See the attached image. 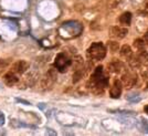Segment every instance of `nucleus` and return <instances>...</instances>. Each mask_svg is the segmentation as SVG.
Wrapping results in <instances>:
<instances>
[{
    "mask_svg": "<svg viewBox=\"0 0 148 136\" xmlns=\"http://www.w3.org/2000/svg\"><path fill=\"white\" fill-rule=\"evenodd\" d=\"M88 83L91 84V89L94 92L99 93H103V91L108 87V78L104 75L102 67H97L95 69Z\"/></svg>",
    "mask_w": 148,
    "mask_h": 136,
    "instance_id": "1",
    "label": "nucleus"
},
{
    "mask_svg": "<svg viewBox=\"0 0 148 136\" xmlns=\"http://www.w3.org/2000/svg\"><path fill=\"white\" fill-rule=\"evenodd\" d=\"M83 31V25H81L79 21L70 20L63 22L60 28V33L63 38H74L79 37Z\"/></svg>",
    "mask_w": 148,
    "mask_h": 136,
    "instance_id": "2",
    "label": "nucleus"
},
{
    "mask_svg": "<svg viewBox=\"0 0 148 136\" xmlns=\"http://www.w3.org/2000/svg\"><path fill=\"white\" fill-rule=\"evenodd\" d=\"M87 56L92 60H103L106 56V48L102 42H94L87 49Z\"/></svg>",
    "mask_w": 148,
    "mask_h": 136,
    "instance_id": "3",
    "label": "nucleus"
},
{
    "mask_svg": "<svg viewBox=\"0 0 148 136\" xmlns=\"http://www.w3.org/2000/svg\"><path fill=\"white\" fill-rule=\"evenodd\" d=\"M71 60L69 59L66 54L65 53H59L56 58V61H54V65H56V68L58 69V71H60V72H65L69 68H70V65H71Z\"/></svg>",
    "mask_w": 148,
    "mask_h": 136,
    "instance_id": "4",
    "label": "nucleus"
},
{
    "mask_svg": "<svg viewBox=\"0 0 148 136\" xmlns=\"http://www.w3.org/2000/svg\"><path fill=\"white\" fill-rule=\"evenodd\" d=\"M127 33H128L127 29L122 27H112L110 29V36L115 39H123L126 37Z\"/></svg>",
    "mask_w": 148,
    "mask_h": 136,
    "instance_id": "5",
    "label": "nucleus"
},
{
    "mask_svg": "<svg viewBox=\"0 0 148 136\" xmlns=\"http://www.w3.org/2000/svg\"><path fill=\"white\" fill-rule=\"evenodd\" d=\"M122 91H123V87H122L121 81L115 80L113 87L110 89V96L113 98V99H118L121 96V94H122Z\"/></svg>",
    "mask_w": 148,
    "mask_h": 136,
    "instance_id": "6",
    "label": "nucleus"
},
{
    "mask_svg": "<svg viewBox=\"0 0 148 136\" xmlns=\"http://www.w3.org/2000/svg\"><path fill=\"white\" fill-rule=\"evenodd\" d=\"M28 68H29L28 62L18 61L12 65V71L16 73V74H23L25 71H27V69Z\"/></svg>",
    "mask_w": 148,
    "mask_h": 136,
    "instance_id": "7",
    "label": "nucleus"
},
{
    "mask_svg": "<svg viewBox=\"0 0 148 136\" xmlns=\"http://www.w3.org/2000/svg\"><path fill=\"white\" fill-rule=\"evenodd\" d=\"M3 81H5V83H6L8 87H12L16 83H18L19 78H18V75L16 74L13 71H10V72H8V73L3 76Z\"/></svg>",
    "mask_w": 148,
    "mask_h": 136,
    "instance_id": "8",
    "label": "nucleus"
},
{
    "mask_svg": "<svg viewBox=\"0 0 148 136\" xmlns=\"http://www.w3.org/2000/svg\"><path fill=\"white\" fill-rule=\"evenodd\" d=\"M119 22L123 25H130L132 22V13L130 12H124L119 17Z\"/></svg>",
    "mask_w": 148,
    "mask_h": 136,
    "instance_id": "9",
    "label": "nucleus"
},
{
    "mask_svg": "<svg viewBox=\"0 0 148 136\" xmlns=\"http://www.w3.org/2000/svg\"><path fill=\"white\" fill-rule=\"evenodd\" d=\"M126 100L130 103H138V102H140L142 98L138 94H130V95L126 96Z\"/></svg>",
    "mask_w": 148,
    "mask_h": 136,
    "instance_id": "10",
    "label": "nucleus"
},
{
    "mask_svg": "<svg viewBox=\"0 0 148 136\" xmlns=\"http://www.w3.org/2000/svg\"><path fill=\"white\" fill-rule=\"evenodd\" d=\"M11 126L13 127H34L32 125H28V124H25L20 121H16V120H11Z\"/></svg>",
    "mask_w": 148,
    "mask_h": 136,
    "instance_id": "11",
    "label": "nucleus"
},
{
    "mask_svg": "<svg viewBox=\"0 0 148 136\" xmlns=\"http://www.w3.org/2000/svg\"><path fill=\"white\" fill-rule=\"evenodd\" d=\"M121 54L123 56H126V58L132 56V49H130V45H124L121 50Z\"/></svg>",
    "mask_w": 148,
    "mask_h": 136,
    "instance_id": "12",
    "label": "nucleus"
},
{
    "mask_svg": "<svg viewBox=\"0 0 148 136\" xmlns=\"http://www.w3.org/2000/svg\"><path fill=\"white\" fill-rule=\"evenodd\" d=\"M142 126H139V130L144 132V133H148V121L147 120H145V118H142Z\"/></svg>",
    "mask_w": 148,
    "mask_h": 136,
    "instance_id": "13",
    "label": "nucleus"
},
{
    "mask_svg": "<svg viewBox=\"0 0 148 136\" xmlns=\"http://www.w3.org/2000/svg\"><path fill=\"white\" fill-rule=\"evenodd\" d=\"M8 65H9V61L8 60H0V74L6 70Z\"/></svg>",
    "mask_w": 148,
    "mask_h": 136,
    "instance_id": "14",
    "label": "nucleus"
},
{
    "mask_svg": "<svg viewBox=\"0 0 148 136\" xmlns=\"http://www.w3.org/2000/svg\"><path fill=\"white\" fill-rule=\"evenodd\" d=\"M5 123H6V117H5L3 113L0 111V126H2Z\"/></svg>",
    "mask_w": 148,
    "mask_h": 136,
    "instance_id": "15",
    "label": "nucleus"
},
{
    "mask_svg": "<svg viewBox=\"0 0 148 136\" xmlns=\"http://www.w3.org/2000/svg\"><path fill=\"white\" fill-rule=\"evenodd\" d=\"M108 45L111 47L112 51H116V50L118 49V44L116 43V42H110V43H108Z\"/></svg>",
    "mask_w": 148,
    "mask_h": 136,
    "instance_id": "16",
    "label": "nucleus"
},
{
    "mask_svg": "<svg viewBox=\"0 0 148 136\" xmlns=\"http://www.w3.org/2000/svg\"><path fill=\"white\" fill-rule=\"evenodd\" d=\"M16 101H17L18 103H23L25 105H31L30 102H28V101H25V100H23V99H19V98H17Z\"/></svg>",
    "mask_w": 148,
    "mask_h": 136,
    "instance_id": "17",
    "label": "nucleus"
},
{
    "mask_svg": "<svg viewBox=\"0 0 148 136\" xmlns=\"http://www.w3.org/2000/svg\"><path fill=\"white\" fill-rule=\"evenodd\" d=\"M48 132H47V134H49V135H56V132H53V130H51V128H48Z\"/></svg>",
    "mask_w": 148,
    "mask_h": 136,
    "instance_id": "18",
    "label": "nucleus"
},
{
    "mask_svg": "<svg viewBox=\"0 0 148 136\" xmlns=\"http://www.w3.org/2000/svg\"><path fill=\"white\" fill-rule=\"evenodd\" d=\"M38 106H39V107H40V109H41V110H43V109H44L43 103H41V104H39V105H38Z\"/></svg>",
    "mask_w": 148,
    "mask_h": 136,
    "instance_id": "19",
    "label": "nucleus"
},
{
    "mask_svg": "<svg viewBox=\"0 0 148 136\" xmlns=\"http://www.w3.org/2000/svg\"><path fill=\"white\" fill-rule=\"evenodd\" d=\"M145 112H146V113L148 114V105H147V106H145Z\"/></svg>",
    "mask_w": 148,
    "mask_h": 136,
    "instance_id": "20",
    "label": "nucleus"
},
{
    "mask_svg": "<svg viewBox=\"0 0 148 136\" xmlns=\"http://www.w3.org/2000/svg\"><path fill=\"white\" fill-rule=\"evenodd\" d=\"M146 37H147V38H148V32H147V33H146Z\"/></svg>",
    "mask_w": 148,
    "mask_h": 136,
    "instance_id": "21",
    "label": "nucleus"
}]
</instances>
